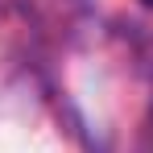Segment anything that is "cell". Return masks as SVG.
<instances>
[{
	"label": "cell",
	"mask_w": 153,
	"mask_h": 153,
	"mask_svg": "<svg viewBox=\"0 0 153 153\" xmlns=\"http://www.w3.org/2000/svg\"><path fill=\"white\" fill-rule=\"evenodd\" d=\"M141 4H145V8H153V0H141Z\"/></svg>",
	"instance_id": "1"
}]
</instances>
